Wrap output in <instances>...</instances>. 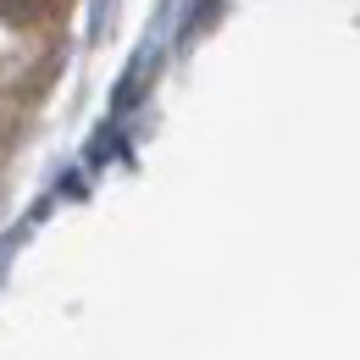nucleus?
<instances>
[{"instance_id":"1","label":"nucleus","mask_w":360,"mask_h":360,"mask_svg":"<svg viewBox=\"0 0 360 360\" xmlns=\"http://www.w3.org/2000/svg\"><path fill=\"white\" fill-rule=\"evenodd\" d=\"M50 0H0V22H11V28H28V22H39L45 17Z\"/></svg>"}]
</instances>
